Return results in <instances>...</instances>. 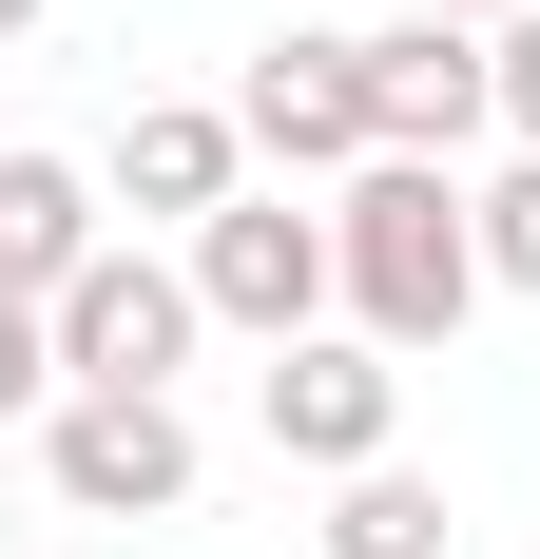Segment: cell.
Masks as SVG:
<instances>
[{
  "label": "cell",
  "mask_w": 540,
  "mask_h": 559,
  "mask_svg": "<svg viewBox=\"0 0 540 559\" xmlns=\"http://www.w3.org/2000/svg\"><path fill=\"white\" fill-rule=\"evenodd\" d=\"M328 251H348V329L386 347V367H425V347H463V309H483V193L444 155H367L348 174V213H328Z\"/></svg>",
  "instance_id": "6da1fadb"
},
{
  "label": "cell",
  "mask_w": 540,
  "mask_h": 559,
  "mask_svg": "<svg viewBox=\"0 0 540 559\" xmlns=\"http://www.w3.org/2000/svg\"><path fill=\"white\" fill-rule=\"evenodd\" d=\"M39 483H58L78 521H193L213 444H193L174 386H58V405H39Z\"/></svg>",
  "instance_id": "7a4b0ae2"
},
{
  "label": "cell",
  "mask_w": 540,
  "mask_h": 559,
  "mask_svg": "<svg viewBox=\"0 0 540 559\" xmlns=\"http://www.w3.org/2000/svg\"><path fill=\"white\" fill-rule=\"evenodd\" d=\"M193 309L251 347H309L328 309H348V251H328V213H290V193H232L213 231H193Z\"/></svg>",
  "instance_id": "3957f363"
},
{
  "label": "cell",
  "mask_w": 540,
  "mask_h": 559,
  "mask_svg": "<svg viewBox=\"0 0 540 559\" xmlns=\"http://www.w3.org/2000/svg\"><path fill=\"white\" fill-rule=\"evenodd\" d=\"M193 329H213V309H193V251H97V271L58 289V386H174V367H193Z\"/></svg>",
  "instance_id": "277c9868"
},
{
  "label": "cell",
  "mask_w": 540,
  "mask_h": 559,
  "mask_svg": "<svg viewBox=\"0 0 540 559\" xmlns=\"http://www.w3.org/2000/svg\"><path fill=\"white\" fill-rule=\"evenodd\" d=\"M270 444H290V463H309V483H367V463H386V425H406V367H386V347L367 329H309V347H270Z\"/></svg>",
  "instance_id": "5b68a950"
},
{
  "label": "cell",
  "mask_w": 540,
  "mask_h": 559,
  "mask_svg": "<svg viewBox=\"0 0 540 559\" xmlns=\"http://www.w3.org/2000/svg\"><path fill=\"white\" fill-rule=\"evenodd\" d=\"M232 135H251L270 174H367V39H270L251 78H232Z\"/></svg>",
  "instance_id": "8992f818"
},
{
  "label": "cell",
  "mask_w": 540,
  "mask_h": 559,
  "mask_svg": "<svg viewBox=\"0 0 540 559\" xmlns=\"http://www.w3.org/2000/svg\"><path fill=\"white\" fill-rule=\"evenodd\" d=\"M483 116H502V39H463V20H386V39H367V135H386V155H444V174H463Z\"/></svg>",
  "instance_id": "52a82bcc"
},
{
  "label": "cell",
  "mask_w": 540,
  "mask_h": 559,
  "mask_svg": "<svg viewBox=\"0 0 540 559\" xmlns=\"http://www.w3.org/2000/svg\"><path fill=\"white\" fill-rule=\"evenodd\" d=\"M116 193L155 231H213L232 193H251V135H232V97H136L116 116Z\"/></svg>",
  "instance_id": "ba28073f"
},
{
  "label": "cell",
  "mask_w": 540,
  "mask_h": 559,
  "mask_svg": "<svg viewBox=\"0 0 540 559\" xmlns=\"http://www.w3.org/2000/svg\"><path fill=\"white\" fill-rule=\"evenodd\" d=\"M97 251H116V231H97V174H78V155H0V289H20V309H58Z\"/></svg>",
  "instance_id": "9c48e42d"
},
{
  "label": "cell",
  "mask_w": 540,
  "mask_h": 559,
  "mask_svg": "<svg viewBox=\"0 0 540 559\" xmlns=\"http://www.w3.org/2000/svg\"><path fill=\"white\" fill-rule=\"evenodd\" d=\"M463 521H444V483H406V463H367V483H328V559H444Z\"/></svg>",
  "instance_id": "30bf717a"
},
{
  "label": "cell",
  "mask_w": 540,
  "mask_h": 559,
  "mask_svg": "<svg viewBox=\"0 0 540 559\" xmlns=\"http://www.w3.org/2000/svg\"><path fill=\"white\" fill-rule=\"evenodd\" d=\"M39 405H58V309L0 289V425H39Z\"/></svg>",
  "instance_id": "8fae6325"
},
{
  "label": "cell",
  "mask_w": 540,
  "mask_h": 559,
  "mask_svg": "<svg viewBox=\"0 0 540 559\" xmlns=\"http://www.w3.org/2000/svg\"><path fill=\"white\" fill-rule=\"evenodd\" d=\"M483 271H502V289H540V155L483 193Z\"/></svg>",
  "instance_id": "7c38bea8"
},
{
  "label": "cell",
  "mask_w": 540,
  "mask_h": 559,
  "mask_svg": "<svg viewBox=\"0 0 540 559\" xmlns=\"http://www.w3.org/2000/svg\"><path fill=\"white\" fill-rule=\"evenodd\" d=\"M502 135H521V155H540V0H521V20H502Z\"/></svg>",
  "instance_id": "4fadbf2b"
},
{
  "label": "cell",
  "mask_w": 540,
  "mask_h": 559,
  "mask_svg": "<svg viewBox=\"0 0 540 559\" xmlns=\"http://www.w3.org/2000/svg\"><path fill=\"white\" fill-rule=\"evenodd\" d=\"M406 20H463V39H502V20H521V0H406Z\"/></svg>",
  "instance_id": "5bb4252c"
},
{
  "label": "cell",
  "mask_w": 540,
  "mask_h": 559,
  "mask_svg": "<svg viewBox=\"0 0 540 559\" xmlns=\"http://www.w3.org/2000/svg\"><path fill=\"white\" fill-rule=\"evenodd\" d=\"M0 39H39V0H0Z\"/></svg>",
  "instance_id": "9a60e30c"
}]
</instances>
